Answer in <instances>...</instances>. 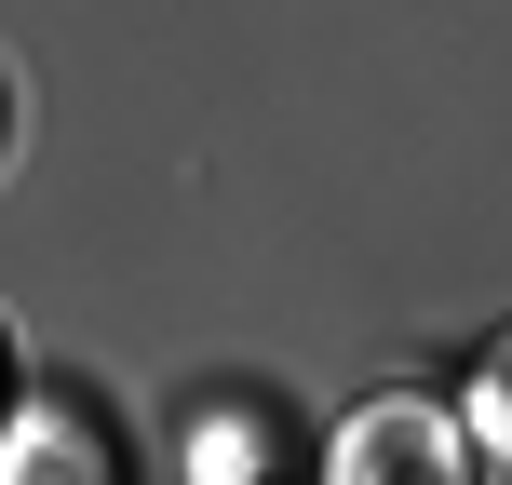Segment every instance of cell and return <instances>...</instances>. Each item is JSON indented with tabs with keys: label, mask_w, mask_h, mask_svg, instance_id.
I'll return each mask as SVG.
<instances>
[{
	"label": "cell",
	"mask_w": 512,
	"mask_h": 485,
	"mask_svg": "<svg viewBox=\"0 0 512 485\" xmlns=\"http://www.w3.org/2000/svg\"><path fill=\"white\" fill-rule=\"evenodd\" d=\"M0 378H14V364H0Z\"/></svg>",
	"instance_id": "277c9868"
},
{
	"label": "cell",
	"mask_w": 512,
	"mask_h": 485,
	"mask_svg": "<svg viewBox=\"0 0 512 485\" xmlns=\"http://www.w3.org/2000/svg\"><path fill=\"white\" fill-rule=\"evenodd\" d=\"M472 418L445 405H364L351 432H337V485H472Z\"/></svg>",
	"instance_id": "6da1fadb"
},
{
	"label": "cell",
	"mask_w": 512,
	"mask_h": 485,
	"mask_svg": "<svg viewBox=\"0 0 512 485\" xmlns=\"http://www.w3.org/2000/svg\"><path fill=\"white\" fill-rule=\"evenodd\" d=\"M41 459L54 472H108V445L81 432L68 405H14V418H0V472H41Z\"/></svg>",
	"instance_id": "7a4b0ae2"
},
{
	"label": "cell",
	"mask_w": 512,
	"mask_h": 485,
	"mask_svg": "<svg viewBox=\"0 0 512 485\" xmlns=\"http://www.w3.org/2000/svg\"><path fill=\"white\" fill-rule=\"evenodd\" d=\"M472 459L512 472V337H499V364H486V378H472Z\"/></svg>",
	"instance_id": "3957f363"
}]
</instances>
